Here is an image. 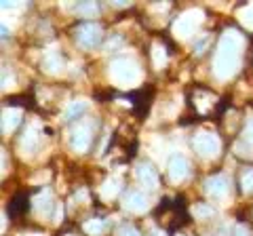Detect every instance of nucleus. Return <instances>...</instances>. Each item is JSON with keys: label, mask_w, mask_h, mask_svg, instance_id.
<instances>
[{"label": "nucleus", "mask_w": 253, "mask_h": 236, "mask_svg": "<svg viewBox=\"0 0 253 236\" xmlns=\"http://www.w3.org/2000/svg\"><path fill=\"white\" fill-rule=\"evenodd\" d=\"M241 46L243 38L236 30H226L219 38L215 61H213V72L219 80H226L236 74V70L241 66Z\"/></svg>", "instance_id": "1"}, {"label": "nucleus", "mask_w": 253, "mask_h": 236, "mask_svg": "<svg viewBox=\"0 0 253 236\" xmlns=\"http://www.w3.org/2000/svg\"><path fill=\"white\" fill-rule=\"evenodd\" d=\"M110 78L118 86H133L139 82L141 70L133 59H114L110 64Z\"/></svg>", "instance_id": "2"}, {"label": "nucleus", "mask_w": 253, "mask_h": 236, "mask_svg": "<svg viewBox=\"0 0 253 236\" xmlns=\"http://www.w3.org/2000/svg\"><path fill=\"white\" fill-rule=\"evenodd\" d=\"M203 21V11L201 9H190L184 15H179V19L173 23V34L179 38H188L196 32V28Z\"/></svg>", "instance_id": "3"}, {"label": "nucleus", "mask_w": 253, "mask_h": 236, "mask_svg": "<svg viewBox=\"0 0 253 236\" xmlns=\"http://www.w3.org/2000/svg\"><path fill=\"white\" fill-rule=\"evenodd\" d=\"M192 146L201 156H205V158H213V156H217L219 150H221L219 137L215 135V133H211V131L196 133L194 139H192Z\"/></svg>", "instance_id": "4"}, {"label": "nucleus", "mask_w": 253, "mask_h": 236, "mask_svg": "<svg viewBox=\"0 0 253 236\" xmlns=\"http://www.w3.org/2000/svg\"><path fill=\"white\" fill-rule=\"evenodd\" d=\"M101 28L97 23H81L76 28V40L83 46H97L101 42Z\"/></svg>", "instance_id": "5"}, {"label": "nucleus", "mask_w": 253, "mask_h": 236, "mask_svg": "<svg viewBox=\"0 0 253 236\" xmlns=\"http://www.w3.org/2000/svg\"><path fill=\"white\" fill-rule=\"evenodd\" d=\"M169 179L173 184H179V182H184L186 175H188V171H190V164L186 160V156H181V154H175L173 158L169 160Z\"/></svg>", "instance_id": "6"}, {"label": "nucleus", "mask_w": 253, "mask_h": 236, "mask_svg": "<svg viewBox=\"0 0 253 236\" xmlns=\"http://www.w3.org/2000/svg\"><path fill=\"white\" fill-rule=\"evenodd\" d=\"M70 144L76 152H86V148L91 144V127L89 124H78V127L72 131V139Z\"/></svg>", "instance_id": "7"}, {"label": "nucleus", "mask_w": 253, "mask_h": 236, "mask_svg": "<svg viewBox=\"0 0 253 236\" xmlns=\"http://www.w3.org/2000/svg\"><path fill=\"white\" fill-rule=\"evenodd\" d=\"M205 192L211 194L213 198H221L228 192V182L221 175H213L205 179Z\"/></svg>", "instance_id": "8"}, {"label": "nucleus", "mask_w": 253, "mask_h": 236, "mask_svg": "<svg viewBox=\"0 0 253 236\" xmlns=\"http://www.w3.org/2000/svg\"><path fill=\"white\" fill-rule=\"evenodd\" d=\"M125 207L133 211V213H144L148 209V198L141 192H129L125 198Z\"/></svg>", "instance_id": "9"}, {"label": "nucleus", "mask_w": 253, "mask_h": 236, "mask_svg": "<svg viewBox=\"0 0 253 236\" xmlns=\"http://www.w3.org/2000/svg\"><path fill=\"white\" fill-rule=\"evenodd\" d=\"M135 173H137V179L146 188H156L158 186V175H156V171L150 167V164H137Z\"/></svg>", "instance_id": "10"}, {"label": "nucleus", "mask_w": 253, "mask_h": 236, "mask_svg": "<svg viewBox=\"0 0 253 236\" xmlns=\"http://www.w3.org/2000/svg\"><path fill=\"white\" fill-rule=\"evenodd\" d=\"M61 68H63V59H61L59 53H55V51L44 53V57H42V70L44 72L55 74V72H59Z\"/></svg>", "instance_id": "11"}, {"label": "nucleus", "mask_w": 253, "mask_h": 236, "mask_svg": "<svg viewBox=\"0 0 253 236\" xmlns=\"http://www.w3.org/2000/svg\"><path fill=\"white\" fill-rule=\"evenodd\" d=\"M21 120V110L17 108H9V110H4L2 112V131H13L15 127L19 124Z\"/></svg>", "instance_id": "12"}, {"label": "nucleus", "mask_w": 253, "mask_h": 236, "mask_svg": "<svg viewBox=\"0 0 253 236\" xmlns=\"http://www.w3.org/2000/svg\"><path fill=\"white\" fill-rule=\"evenodd\" d=\"M121 177H110L104 182V186H101V196L104 198H114V196L118 194V190H121Z\"/></svg>", "instance_id": "13"}, {"label": "nucleus", "mask_w": 253, "mask_h": 236, "mask_svg": "<svg viewBox=\"0 0 253 236\" xmlns=\"http://www.w3.org/2000/svg\"><path fill=\"white\" fill-rule=\"evenodd\" d=\"M21 148L26 152H34L36 148H38V129L36 127H32L26 135H23V139H21Z\"/></svg>", "instance_id": "14"}, {"label": "nucleus", "mask_w": 253, "mask_h": 236, "mask_svg": "<svg viewBox=\"0 0 253 236\" xmlns=\"http://www.w3.org/2000/svg\"><path fill=\"white\" fill-rule=\"evenodd\" d=\"M86 108H89V104H86L84 99H78V101H74V104H70L68 112H66V120H74V118L81 116Z\"/></svg>", "instance_id": "15"}, {"label": "nucleus", "mask_w": 253, "mask_h": 236, "mask_svg": "<svg viewBox=\"0 0 253 236\" xmlns=\"http://www.w3.org/2000/svg\"><path fill=\"white\" fill-rule=\"evenodd\" d=\"M152 59L156 68H165L167 66V51H165L163 44H154L152 46Z\"/></svg>", "instance_id": "16"}, {"label": "nucleus", "mask_w": 253, "mask_h": 236, "mask_svg": "<svg viewBox=\"0 0 253 236\" xmlns=\"http://www.w3.org/2000/svg\"><path fill=\"white\" fill-rule=\"evenodd\" d=\"M49 200H51V192H49V190H44L41 196H38V200H36L38 211H41V213H44V215L49 213V207H51Z\"/></svg>", "instance_id": "17"}, {"label": "nucleus", "mask_w": 253, "mask_h": 236, "mask_svg": "<svg viewBox=\"0 0 253 236\" xmlns=\"http://www.w3.org/2000/svg\"><path fill=\"white\" fill-rule=\"evenodd\" d=\"M241 188H243V192H253V169H245L243 171Z\"/></svg>", "instance_id": "18"}, {"label": "nucleus", "mask_w": 253, "mask_h": 236, "mask_svg": "<svg viewBox=\"0 0 253 236\" xmlns=\"http://www.w3.org/2000/svg\"><path fill=\"white\" fill-rule=\"evenodd\" d=\"M84 232L86 234H101L104 232V222L101 219H89L84 224Z\"/></svg>", "instance_id": "19"}, {"label": "nucleus", "mask_w": 253, "mask_h": 236, "mask_svg": "<svg viewBox=\"0 0 253 236\" xmlns=\"http://www.w3.org/2000/svg\"><path fill=\"white\" fill-rule=\"evenodd\" d=\"M239 17H241V21L245 23V26L253 30V4H247L245 9H241Z\"/></svg>", "instance_id": "20"}, {"label": "nucleus", "mask_w": 253, "mask_h": 236, "mask_svg": "<svg viewBox=\"0 0 253 236\" xmlns=\"http://www.w3.org/2000/svg\"><path fill=\"white\" fill-rule=\"evenodd\" d=\"M76 13H83V15H95V13H97V4H93V2L76 4Z\"/></svg>", "instance_id": "21"}, {"label": "nucleus", "mask_w": 253, "mask_h": 236, "mask_svg": "<svg viewBox=\"0 0 253 236\" xmlns=\"http://www.w3.org/2000/svg\"><path fill=\"white\" fill-rule=\"evenodd\" d=\"M194 215L196 217H209V215H213V209L207 207V204H196V207H194Z\"/></svg>", "instance_id": "22"}, {"label": "nucleus", "mask_w": 253, "mask_h": 236, "mask_svg": "<svg viewBox=\"0 0 253 236\" xmlns=\"http://www.w3.org/2000/svg\"><path fill=\"white\" fill-rule=\"evenodd\" d=\"M121 236H139V232L133 226H123L121 228Z\"/></svg>", "instance_id": "23"}, {"label": "nucleus", "mask_w": 253, "mask_h": 236, "mask_svg": "<svg viewBox=\"0 0 253 236\" xmlns=\"http://www.w3.org/2000/svg\"><path fill=\"white\" fill-rule=\"evenodd\" d=\"M234 236H251V230L247 226H236L234 228Z\"/></svg>", "instance_id": "24"}, {"label": "nucleus", "mask_w": 253, "mask_h": 236, "mask_svg": "<svg viewBox=\"0 0 253 236\" xmlns=\"http://www.w3.org/2000/svg\"><path fill=\"white\" fill-rule=\"evenodd\" d=\"M245 141H247L249 146H253V122H249L247 131H245Z\"/></svg>", "instance_id": "25"}, {"label": "nucleus", "mask_w": 253, "mask_h": 236, "mask_svg": "<svg viewBox=\"0 0 253 236\" xmlns=\"http://www.w3.org/2000/svg\"><path fill=\"white\" fill-rule=\"evenodd\" d=\"M0 6H2V11H13V9H17V2H2V4H0Z\"/></svg>", "instance_id": "26"}, {"label": "nucleus", "mask_w": 253, "mask_h": 236, "mask_svg": "<svg viewBox=\"0 0 253 236\" xmlns=\"http://www.w3.org/2000/svg\"><path fill=\"white\" fill-rule=\"evenodd\" d=\"M55 222H59V219H61V204H57V207H55Z\"/></svg>", "instance_id": "27"}, {"label": "nucleus", "mask_w": 253, "mask_h": 236, "mask_svg": "<svg viewBox=\"0 0 253 236\" xmlns=\"http://www.w3.org/2000/svg\"><path fill=\"white\" fill-rule=\"evenodd\" d=\"M9 38V30H6V26H2V40H6Z\"/></svg>", "instance_id": "28"}, {"label": "nucleus", "mask_w": 253, "mask_h": 236, "mask_svg": "<svg viewBox=\"0 0 253 236\" xmlns=\"http://www.w3.org/2000/svg\"><path fill=\"white\" fill-rule=\"evenodd\" d=\"M175 236H184V234H175Z\"/></svg>", "instance_id": "29"}]
</instances>
